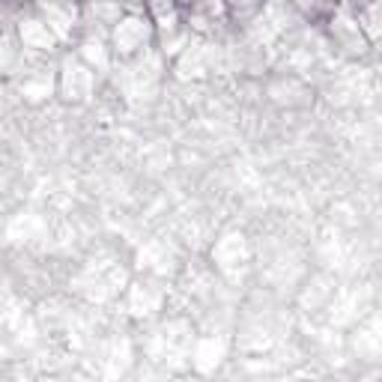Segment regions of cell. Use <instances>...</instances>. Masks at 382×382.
Returning <instances> with one entry per match:
<instances>
[{
  "label": "cell",
  "instance_id": "12",
  "mask_svg": "<svg viewBox=\"0 0 382 382\" xmlns=\"http://www.w3.org/2000/svg\"><path fill=\"white\" fill-rule=\"evenodd\" d=\"M21 60H24V48L18 42L15 30L6 24L0 30V78H12L15 69L21 66Z\"/></svg>",
  "mask_w": 382,
  "mask_h": 382
},
{
  "label": "cell",
  "instance_id": "6",
  "mask_svg": "<svg viewBox=\"0 0 382 382\" xmlns=\"http://www.w3.org/2000/svg\"><path fill=\"white\" fill-rule=\"evenodd\" d=\"M12 30L18 36L24 51H36V54H57L63 45L57 42V36L51 33V27L45 24V18L36 12V6H21L12 18Z\"/></svg>",
  "mask_w": 382,
  "mask_h": 382
},
{
  "label": "cell",
  "instance_id": "2",
  "mask_svg": "<svg viewBox=\"0 0 382 382\" xmlns=\"http://www.w3.org/2000/svg\"><path fill=\"white\" fill-rule=\"evenodd\" d=\"M108 45L114 51V60L138 57L156 45V27L143 9H125L108 30Z\"/></svg>",
  "mask_w": 382,
  "mask_h": 382
},
{
  "label": "cell",
  "instance_id": "11",
  "mask_svg": "<svg viewBox=\"0 0 382 382\" xmlns=\"http://www.w3.org/2000/svg\"><path fill=\"white\" fill-rule=\"evenodd\" d=\"M161 284H152V281H138V284H132L129 290V311L134 316H150L161 311V305H165V290H159Z\"/></svg>",
  "mask_w": 382,
  "mask_h": 382
},
{
  "label": "cell",
  "instance_id": "5",
  "mask_svg": "<svg viewBox=\"0 0 382 382\" xmlns=\"http://www.w3.org/2000/svg\"><path fill=\"white\" fill-rule=\"evenodd\" d=\"M54 54H36V51H24L21 66L15 69V87L18 96L30 105H39L45 99L54 96V72H57V63H51Z\"/></svg>",
  "mask_w": 382,
  "mask_h": 382
},
{
  "label": "cell",
  "instance_id": "7",
  "mask_svg": "<svg viewBox=\"0 0 382 382\" xmlns=\"http://www.w3.org/2000/svg\"><path fill=\"white\" fill-rule=\"evenodd\" d=\"M33 6L60 45L75 42V36L81 33V0H33Z\"/></svg>",
  "mask_w": 382,
  "mask_h": 382
},
{
  "label": "cell",
  "instance_id": "10",
  "mask_svg": "<svg viewBox=\"0 0 382 382\" xmlns=\"http://www.w3.org/2000/svg\"><path fill=\"white\" fill-rule=\"evenodd\" d=\"M248 257H251V248H248V242H245L242 233H227V236H221V239L215 242V248H212V263L221 272L242 269L245 263H248Z\"/></svg>",
  "mask_w": 382,
  "mask_h": 382
},
{
  "label": "cell",
  "instance_id": "8",
  "mask_svg": "<svg viewBox=\"0 0 382 382\" xmlns=\"http://www.w3.org/2000/svg\"><path fill=\"white\" fill-rule=\"evenodd\" d=\"M75 54L81 63H87L99 78H108L114 69V51L108 45V36L102 33H78L75 36Z\"/></svg>",
  "mask_w": 382,
  "mask_h": 382
},
{
  "label": "cell",
  "instance_id": "15",
  "mask_svg": "<svg viewBox=\"0 0 382 382\" xmlns=\"http://www.w3.org/2000/svg\"><path fill=\"white\" fill-rule=\"evenodd\" d=\"M323 3H325V6H334V3H338V0H323Z\"/></svg>",
  "mask_w": 382,
  "mask_h": 382
},
{
  "label": "cell",
  "instance_id": "1",
  "mask_svg": "<svg viewBox=\"0 0 382 382\" xmlns=\"http://www.w3.org/2000/svg\"><path fill=\"white\" fill-rule=\"evenodd\" d=\"M168 60L161 57L152 45L150 51L138 54V57L129 60H114V69L108 78H114L117 90H123V96L129 102H143V99H152L161 87V78H165Z\"/></svg>",
  "mask_w": 382,
  "mask_h": 382
},
{
  "label": "cell",
  "instance_id": "16",
  "mask_svg": "<svg viewBox=\"0 0 382 382\" xmlns=\"http://www.w3.org/2000/svg\"><path fill=\"white\" fill-rule=\"evenodd\" d=\"M24 3H33V0H24Z\"/></svg>",
  "mask_w": 382,
  "mask_h": 382
},
{
  "label": "cell",
  "instance_id": "4",
  "mask_svg": "<svg viewBox=\"0 0 382 382\" xmlns=\"http://www.w3.org/2000/svg\"><path fill=\"white\" fill-rule=\"evenodd\" d=\"M170 63H174L177 78L200 81V78L212 75L215 69H221L224 45H221V39H215V36H191L188 45Z\"/></svg>",
  "mask_w": 382,
  "mask_h": 382
},
{
  "label": "cell",
  "instance_id": "9",
  "mask_svg": "<svg viewBox=\"0 0 382 382\" xmlns=\"http://www.w3.org/2000/svg\"><path fill=\"white\" fill-rule=\"evenodd\" d=\"M125 12L120 0H81V33H102L114 27V21Z\"/></svg>",
  "mask_w": 382,
  "mask_h": 382
},
{
  "label": "cell",
  "instance_id": "3",
  "mask_svg": "<svg viewBox=\"0 0 382 382\" xmlns=\"http://www.w3.org/2000/svg\"><path fill=\"white\" fill-rule=\"evenodd\" d=\"M99 90V75L87 63L78 60L75 51H63L54 72V96L69 105H87Z\"/></svg>",
  "mask_w": 382,
  "mask_h": 382
},
{
  "label": "cell",
  "instance_id": "13",
  "mask_svg": "<svg viewBox=\"0 0 382 382\" xmlns=\"http://www.w3.org/2000/svg\"><path fill=\"white\" fill-rule=\"evenodd\" d=\"M224 9H227L230 24L242 27V24H248L251 18L263 9V0H224Z\"/></svg>",
  "mask_w": 382,
  "mask_h": 382
},
{
  "label": "cell",
  "instance_id": "14",
  "mask_svg": "<svg viewBox=\"0 0 382 382\" xmlns=\"http://www.w3.org/2000/svg\"><path fill=\"white\" fill-rule=\"evenodd\" d=\"M6 24H9V18H6V12H3V9H0V30H3Z\"/></svg>",
  "mask_w": 382,
  "mask_h": 382
}]
</instances>
